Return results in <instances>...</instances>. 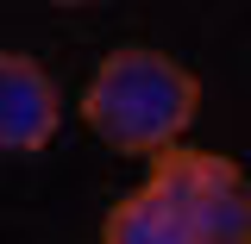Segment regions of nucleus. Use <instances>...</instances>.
Segmentation results:
<instances>
[{"mask_svg":"<svg viewBox=\"0 0 251 244\" xmlns=\"http://www.w3.org/2000/svg\"><path fill=\"white\" fill-rule=\"evenodd\" d=\"M201 113V82L195 69L176 63L170 50L151 44H126L107 50L100 69L82 88V119L107 151L126 156H157L170 144H182V132Z\"/></svg>","mask_w":251,"mask_h":244,"instance_id":"nucleus-1","label":"nucleus"},{"mask_svg":"<svg viewBox=\"0 0 251 244\" xmlns=\"http://www.w3.org/2000/svg\"><path fill=\"white\" fill-rule=\"evenodd\" d=\"M151 182L182 207L195 244H251V182L232 156L170 144L151 156Z\"/></svg>","mask_w":251,"mask_h":244,"instance_id":"nucleus-2","label":"nucleus"},{"mask_svg":"<svg viewBox=\"0 0 251 244\" xmlns=\"http://www.w3.org/2000/svg\"><path fill=\"white\" fill-rule=\"evenodd\" d=\"M57 125H63V94L50 69L25 50H0V151L31 156L57 138Z\"/></svg>","mask_w":251,"mask_h":244,"instance_id":"nucleus-3","label":"nucleus"},{"mask_svg":"<svg viewBox=\"0 0 251 244\" xmlns=\"http://www.w3.org/2000/svg\"><path fill=\"white\" fill-rule=\"evenodd\" d=\"M100 244H195V232H188L182 207L145 176L138 194H126V200L107 207V219H100Z\"/></svg>","mask_w":251,"mask_h":244,"instance_id":"nucleus-4","label":"nucleus"},{"mask_svg":"<svg viewBox=\"0 0 251 244\" xmlns=\"http://www.w3.org/2000/svg\"><path fill=\"white\" fill-rule=\"evenodd\" d=\"M50 6H94V0H50Z\"/></svg>","mask_w":251,"mask_h":244,"instance_id":"nucleus-5","label":"nucleus"}]
</instances>
